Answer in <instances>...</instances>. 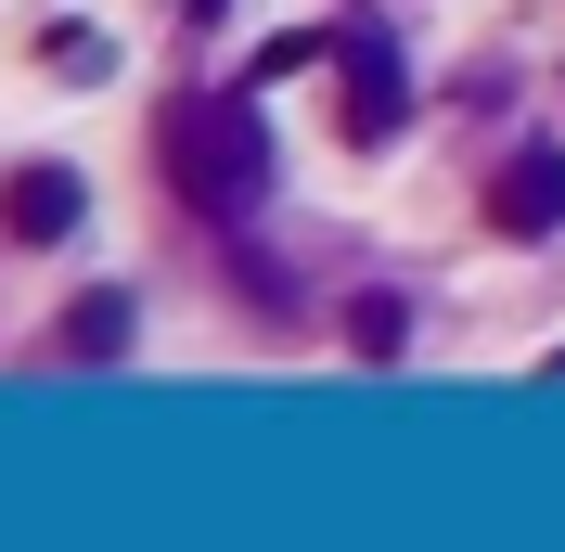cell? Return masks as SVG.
<instances>
[{
    "label": "cell",
    "mask_w": 565,
    "mask_h": 552,
    "mask_svg": "<svg viewBox=\"0 0 565 552\" xmlns=\"http://www.w3.org/2000/svg\"><path fill=\"white\" fill-rule=\"evenodd\" d=\"M154 155H168V193L193 219H218V232L270 206V168H282L257 91H193V104H168V116H154Z\"/></svg>",
    "instance_id": "1"
},
{
    "label": "cell",
    "mask_w": 565,
    "mask_h": 552,
    "mask_svg": "<svg viewBox=\"0 0 565 552\" xmlns=\"http://www.w3.org/2000/svg\"><path fill=\"white\" fill-rule=\"evenodd\" d=\"M334 52H348V141H398L412 129V65H398V39L360 26V39H334Z\"/></svg>",
    "instance_id": "2"
},
{
    "label": "cell",
    "mask_w": 565,
    "mask_h": 552,
    "mask_svg": "<svg viewBox=\"0 0 565 552\" xmlns=\"http://www.w3.org/2000/svg\"><path fill=\"white\" fill-rule=\"evenodd\" d=\"M489 232H514V244L565 232V141H527V155H501V180H489Z\"/></svg>",
    "instance_id": "3"
},
{
    "label": "cell",
    "mask_w": 565,
    "mask_h": 552,
    "mask_svg": "<svg viewBox=\"0 0 565 552\" xmlns=\"http://www.w3.org/2000/svg\"><path fill=\"white\" fill-rule=\"evenodd\" d=\"M77 219H90V180H77V168H52V155L0 180V232H13V244H65Z\"/></svg>",
    "instance_id": "4"
},
{
    "label": "cell",
    "mask_w": 565,
    "mask_h": 552,
    "mask_svg": "<svg viewBox=\"0 0 565 552\" xmlns=\"http://www.w3.org/2000/svg\"><path fill=\"white\" fill-rule=\"evenodd\" d=\"M129 296H116V283H104V296H77V309H65V360H116V347H129Z\"/></svg>",
    "instance_id": "5"
},
{
    "label": "cell",
    "mask_w": 565,
    "mask_h": 552,
    "mask_svg": "<svg viewBox=\"0 0 565 552\" xmlns=\"http://www.w3.org/2000/svg\"><path fill=\"white\" fill-rule=\"evenodd\" d=\"M39 65L52 77H104V26H39Z\"/></svg>",
    "instance_id": "6"
}]
</instances>
